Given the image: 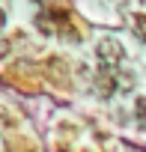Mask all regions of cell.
<instances>
[{"mask_svg": "<svg viewBox=\"0 0 146 152\" xmlns=\"http://www.w3.org/2000/svg\"><path fill=\"white\" fill-rule=\"evenodd\" d=\"M99 60H101L104 69H113V66H119L125 60V51L116 39H101L99 42Z\"/></svg>", "mask_w": 146, "mask_h": 152, "instance_id": "6da1fadb", "label": "cell"}, {"mask_svg": "<svg viewBox=\"0 0 146 152\" xmlns=\"http://www.w3.org/2000/svg\"><path fill=\"white\" fill-rule=\"evenodd\" d=\"M134 33H137L140 42H146V15H137L134 18Z\"/></svg>", "mask_w": 146, "mask_h": 152, "instance_id": "7a4b0ae2", "label": "cell"}, {"mask_svg": "<svg viewBox=\"0 0 146 152\" xmlns=\"http://www.w3.org/2000/svg\"><path fill=\"white\" fill-rule=\"evenodd\" d=\"M3 24H6V15H3V9H0V30H3Z\"/></svg>", "mask_w": 146, "mask_h": 152, "instance_id": "3957f363", "label": "cell"}]
</instances>
